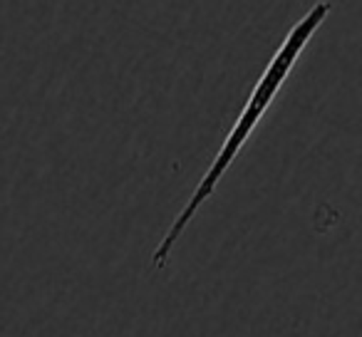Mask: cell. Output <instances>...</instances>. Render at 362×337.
<instances>
[{
    "label": "cell",
    "mask_w": 362,
    "mask_h": 337,
    "mask_svg": "<svg viewBox=\"0 0 362 337\" xmlns=\"http://www.w3.org/2000/svg\"><path fill=\"white\" fill-rule=\"evenodd\" d=\"M330 11H332L330 0L313 3V6L303 13L300 20H298L296 25L288 30V35L283 37V42L278 45V50L273 52L271 62H268L266 70H263L261 77H258V82L253 85L251 95H248L246 105H243V110L238 112L236 122H233L231 129H228L223 144L218 146L216 156L211 159V164H209V169L204 172V177L199 179V184L194 187L189 201L181 206V211L176 213V218L169 223V228H166V233L161 236V241L156 243L154 253H151V266H154L156 271L166 268V263H169L176 243H179V238L184 236V231L189 228V223L194 221V216L199 213V208H202L204 203L216 194L218 184L223 182L226 172L231 169L233 161L238 159V154H241L243 146L248 144V139L253 136V131L258 129L263 114L271 110L273 100H276L278 92L283 90V85H286L288 77H291L293 67L298 65L300 55L305 52V47L310 45L313 35L320 30V25L325 23V18L330 16Z\"/></svg>",
    "instance_id": "cell-1"
}]
</instances>
